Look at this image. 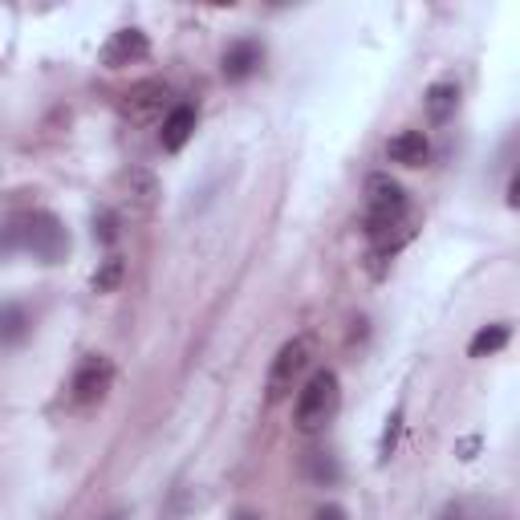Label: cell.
I'll return each mask as SVG.
<instances>
[{"label": "cell", "instance_id": "obj_18", "mask_svg": "<svg viewBox=\"0 0 520 520\" xmlns=\"http://www.w3.org/2000/svg\"><path fill=\"white\" fill-rule=\"evenodd\" d=\"M439 520H464V504H447V508L439 512Z\"/></svg>", "mask_w": 520, "mask_h": 520}, {"label": "cell", "instance_id": "obj_16", "mask_svg": "<svg viewBox=\"0 0 520 520\" xmlns=\"http://www.w3.org/2000/svg\"><path fill=\"white\" fill-rule=\"evenodd\" d=\"M94 240L98 244H114L118 240V216L110 208H98L94 212Z\"/></svg>", "mask_w": 520, "mask_h": 520}, {"label": "cell", "instance_id": "obj_10", "mask_svg": "<svg viewBox=\"0 0 520 520\" xmlns=\"http://www.w3.org/2000/svg\"><path fill=\"white\" fill-rule=\"evenodd\" d=\"M386 155L399 167H423L431 159V143H427L423 130H399V135L386 143Z\"/></svg>", "mask_w": 520, "mask_h": 520}, {"label": "cell", "instance_id": "obj_3", "mask_svg": "<svg viewBox=\"0 0 520 520\" xmlns=\"http://www.w3.org/2000/svg\"><path fill=\"white\" fill-rule=\"evenodd\" d=\"M313 366V338H289L281 350H277V358H273V366H269V378H265V399H269V407H277V403H285L293 390H301V382H305V370Z\"/></svg>", "mask_w": 520, "mask_h": 520}, {"label": "cell", "instance_id": "obj_20", "mask_svg": "<svg viewBox=\"0 0 520 520\" xmlns=\"http://www.w3.org/2000/svg\"><path fill=\"white\" fill-rule=\"evenodd\" d=\"M236 520H260V516H252V512H240V516H236Z\"/></svg>", "mask_w": 520, "mask_h": 520}, {"label": "cell", "instance_id": "obj_14", "mask_svg": "<svg viewBox=\"0 0 520 520\" xmlns=\"http://www.w3.org/2000/svg\"><path fill=\"white\" fill-rule=\"evenodd\" d=\"M122 277H126V260L122 256H106L102 265L94 269V277H90V289L94 293H114L122 285Z\"/></svg>", "mask_w": 520, "mask_h": 520}, {"label": "cell", "instance_id": "obj_11", "mask_svg": "<svg viewBox=\"0 0 520 520\" xmlns=\"http://www.w3.org/2000/svg\"><path fill=\"white\" fill-rule=\"evenodd\" d=\"M455 106H460V86H455V82H431V86H427L423 110H427V118H431L435 126H443V122L455 114Z\"/></svg>", "mask_w": 520, "mask_h": 520}, {"label": "cell", "instance_id": "obj_2", "mask_svg": "<svg viewBox=\"0 0 520 520\" xmlns=\"http://www.w3.org/2000/svg\"><path fill=\"white\" fill-rule=\"evenodd\" d=\"M17 236V252H29L41 265H61L70 256V228H65L53 212H29L21 220H9Z\"/></svg>", "mask_w": 520, "mask_h": 520}, {"label": "cell", "instance_id": "obj_13", "mask_svg": "<svg viewBox=\"0 0 520 520\" xmlns=\"http://www.w3.org/2000/svg\"><path fill=\"white\" fill-rule=\"evenodd\" d=\"M508 338H512V325L492 321V325H484V330H476V338L468 342V354L472 358H492V354H500L508 346Z\"/></svg>", "mask_w": 520, "mask_h": 520}, {"label": "cell", "instance_id": "obj_1", "mask_svg": "<svg viewBox=\"0 0 520 520\" xmlns=\"http://www.w3.org/2000/svg\"><path fill=\"white\" fill-rule=\"evenodd\" d=\"M342 411V382L334 370H317L301 382L297 403H293V427L301 435H321Z\"/></svg>", "mask_w": 520, "mask_h": 520}, {"label": "cell", "instance_id": "obj_6", "mask_svg": "<svg viewBox=\"0 0 520 520\" xmlns=\"http://www.w3.org/2000/svg\"><path fill=\"white\" fill-rule=\"evenodd\" d=\"M122 110L135 118V122H155L159 114L167 118V110H171V86L159 82V78H147V82H139V86H130Z\"/></svg>", "mask_w": 520, "mask_h": 520}, {"label": "cell", "instance_id": "obj_9", "mask_svg": "<svg viewBox=\"0 0 520 520\" xmlns=\"http://www.w3.org/2000/svg\"><path fill=\"white\" fill-rule=\"evenodd\" d=\"M260 61H265V45L252 41V37H240L224 49V78L228 82H248L256 70H260Z\"/></svg>", "mask_w": 520, "mask_h": 520}, {"label": "cell", "instance_id": "obj_8", "mask_svg": "<svg viewBox=\"0 0 520 520\" xmlns=\"http://www.w3.org/2000/svg\"><path fill=\"white\" fill-rule=\"evenodd\" d=\"M195 122H200V114H195V106H191V102L171 106V110H167V118H163V130H159V147H163L167 155L183 151V147L191 143V135H195Z\"/></svg>", "mask_w": 520, "mask_h": 520}, {"label": "cell", "instance_id": "obj_17", "mask_svg": "<svg viewBox=\"0 0 520 520\" xmlns=\"http://www.w3.org/2000/svg\"><path fill=\"white\" fill-rule=\"evenodd\" d=\"M313 520H350V512H346L342 504H321Z\"/></svg>", "mask_w": 520, "mask_h": 520}, {"label": "cell", "instance_id": "obj_15", "mask_svg": "<svg viewBox=\"0 0 520 520\" xmlns=\"http://www.w3.org/2000/svg\"><path fill=\"white\" fill-rule=\"evenodd\" d=\"M399 431H403V407L386 419V431H382V443H378V455H382V460H390V455H395V447H399Z\"/></svg>", "mask_w": 520, "mask_h": 520}, {"label": "cell", "instance_id": "obj_7", "mask_svg": "<svg viewBox=\"0 0 520 520\" xmlns=\"http://www.w3.org/2000/svg\"><path fill=\"white\" fill-rule=\"evenodd\" d=\"M151 53V37L143 33V29H118V33H110L106 37V45H102V53H98V61L106 65V70H122V65H135V61H143Z\"/></svg>", "mask_w": 520, "mask_h": 520}, {"label": "cell", "instance_id": "obj_5", "mask_svg": "<svg viewBox=\"0 0 520 520\" xmlns=\"http://www.w3.org/2000/svg\"><path fill=\"white\" fill-rule=\"evenodd\" d=\"M118 195H122V204H126L130 212L151 216V212L159 208L163 187H159V175H155V171H147V167H126V171L118 175Z\"/></svg>", "mask_w": 520, "mask_h": 520}, {"label": "cell", "instance_id": "obj_4", "mask_svg": "<svg viewBox=\"0 0 520 520\" xmlns=\"http://www.w3.org/2000/svg\"><path fill=\"white\" fill-rule=\"evenodd\" d=\"M114 386V362L106 354H86L70 378V403L74 407H98Z\"/></svg>", "mask_w": 520, "mask_h": 520}, {"label": "cell", "instance_id": "obj_19", "mask_svg": "<svg viewBox=\"0 0 520 520\" xmlns=\"http://www.w3.org/2000/svg\"><path fill=\"white\" fill-rule=\"evenodd\" d=\"M102 520H126V508H114V512H106Z\"/></svg>", "mask_w": 520, "mask_h": 520}, {"label": "cell", "instance_id": "obj_12", "mask_svg": "<svg viewBox=\"0 0 520 520\" xmlns=\"http://www.w3.org/2000/svg\"><path fill=\"white\" fill-rule=\"evenodd\" d=\"M29 334H33V317H29V309L17 305V301L0 305V346H21Z\"/></svg>", "mask_w": 520, "mask_h": 520}]
</instances>
